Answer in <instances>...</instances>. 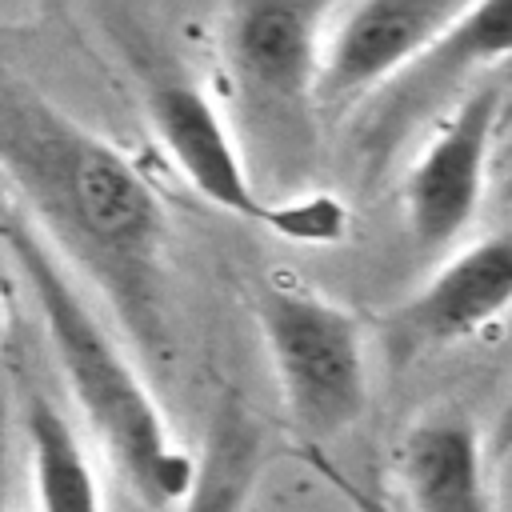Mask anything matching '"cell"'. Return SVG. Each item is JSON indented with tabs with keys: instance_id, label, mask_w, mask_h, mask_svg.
<instances>
[{
	"instance_id": "obj_1",
	"label": "cell",
	"mask_w": 512,
	"mask_h": 512,
	"mask_svg": "<svg viewBox=\"0 0 512 512\" xmlns=\"http://www.w3.org/2000/svg\"><path fill=\"white\" fill-rule=\"evenodd\" d=\"M0 168L8 200L72 276L96 288L140 360L168 368V216L136 160L36 84L4 76Z\"/></svg>"
},
{
	"instance_id": "obj_2",
	"label": "cell",
	"mask_w": 512,
	"mask_h": 512,
	"mask_svg": "<svg viewBox=\"0 0 512 512\" xmlns=\"http://www.w3.org/2000/svg\"><path fill=\"white\" fill-rule=\"evenodd\" d=\"M4 248L40 316V332L88 440L140 508H180L200 460L176 444L136 356H128L124 340L84 296V284L12 200H4Z\"/></svg>"
},
{
	"instance_id": "obj_3",
	"label": "cell",
	"mask_w": 512,
	"mask_h": 512,
	"mask_svg": "<svg viewBox=\"0 0 512 512\" xmlns=\"http://www.w3.org/2000/svg\"><path fill=\"white\" fill-rule=\"evenodd\" d=\"M96 16L108 24V36L116 40L124 68L140 88V104L156 144L200 200L296 244H336L344 236L348 212L340 200L332 196L268 200L260 192L220 104L184 68V60L164 48V40H152L140 28V20L124 8H100Z\"/></svg>"
},
{
	"instance_id": "obj_4",
	"label": "cell",
	"mask_w": 512,
	"mask_h": 512,
	"mask_svg": "<svg viewBox=\"0 0 512 512\" xmlns=\"http://www.w3.org/2000/svg\"><path fill=\"white\" fill-rule=\"evenodd\" d=\"M248 312L300 448L324 452L368 408V336L360 316L280 272L248 280Z\"/></svg>"
},
{
	"instance_id": "obj_5",
	"label": "cell",
	"mask_w": 512,
	"mask_h": 512,
	"mask_svg": "<svg viewBox=\"0 0 512 512\" xmlns=\"http://www.w3.org/2000/svg\"><path fill=\"white\" fill-rule=\"evenodd\" d=\"M512 60V0L464 4V12L444 28V36L412 60L360 120L352 140L360 176L380 180L392 160L412 144V136L432 132L484 76L508 68Z\"/></svg>"
},
{
	"instance_id": "obj_6",
	"label": "cell",
	"mask_w": 512,
	"mask_h": 512,
	"mask_svg": "<svg viewBox=\"0 0 512 512\" xmlns=\"http://www.w3.org/2000/svg\"><path fill=\"white\" fill-rule=\"evenodd\" d=\"M332 8L324 4H232L220 12V60L244 116L288 148L320 124V48Z\"/></svg>"
},
{
	"instance_id": "obj_7",
	"label": "cell",
	"mask_w": 512,
	"mask_h": 512,
	"mask_svg": "<svg viewBox=\"0 0 512 512\" xmlns=\"http://www.w3.org/2000/svg\"><path fill=\"white\" fill-rule=\"evenodd\" d=\"M508 100L512 76L500 68L484 76L412 156L404 176V224L420 252L448 248L476 220Z\"/></svg>"
},
{
	"instance_id": "obj_8",
	"label": "cell",
	"mask_w": 512,
	"mask_h": 512,
	"mask_svg": "<svg viewBox=\"0 0 512 512\" xmlns=\"http://www.w3.org/2000/svg\"><path fill=\"white\" fill-rule=\"evenodd\" d=\"M512 312V228L456 248L416 292L380 316V344L400 372L424 356L452 352Z\"/></svg>"
},
{
	"instance_id": "obj_9",
	"label": "cell",
	"mask_w": 512,
	"mask_h": 512,
	"mask_svg": "<svg viewBox=\"0 0 512 512\" xmlns=\"http://www.w3.org/2000/svg\"><path fill=\"white\" fill-rule=\"evenodd\" d=\"M460 12L464 4L440 0H368L336 8L320 48V112H344L356 100H376Z\"/></svg>"
},
{
	"instance_id": "obj_10",
	"label": "cell",
	"mask_w": 512,
	"mask_h": 512,
	"mask_svg": "<svg viewBox=\"0 0 512 512\" xmlns=\"http://www.w3.org/2000/svg\"><path fill=\"white\" fill-rule=\"evenodd\" d=\"M492 464L488 436L456 400L424 408L396 444V480L408 512H500Z\"/></svg>"
},
{
	"instance_id": "obj_11",
	"label": "cell",
	"mask_w": 512,
	"mask_h": 512,
	"mask_svg": "<svg viewBox=\"0 0 512 512\" xmlns=\"http://www.w3.org/2000/svg\"><path fill=\"white\" fill-rule=\"evenodd\" d=\"M20 392V424L28 436V464L40 512H104L100 480L92 472L84 436L60 412V404L12 360Z\"/></svg>"
},
{
	"instance_id": "obj_12",
	"label": "cell",
	"mask_w": 512,
	"mask_h": 512,
	"mask_svg": "<svg viewBox=\"0 0 512 512\" xmlns=\"http://www.w3.org/2000/svg\"><path fill=\"white\" fill-rule=\"evenodd\" d=\"M196 460L192 492L176 512H248L268 464V432L236 392L216 400Z\"/></svg>"
},
{
	"instance_id": "obj_13",
	"label": "cell",
	"mask_w": 512,
	"mask_h": 512,
	"mask_svg": "<svg viewBox=\"0 0 512 512\" xmlns=\"http://www.w3.org/2000/svg\"><path fill=\"white\" fill-rule=\"evenodd\" d=\"M300 456L308 460V468L328 484V488H336L348 504H352V512H396V508H388V504H380L372 492H364L360 484H352L344 472H340V464L328 456V452H320V448H300Z\"/></svg>"
},
{
	"instance_id": "obj_14",
	"label": "cell",
	"mask_w": 512,
	"mask_h": 512,
	"mask_svg": "<svg viewBox=\"0 0 512 512\" xmlns=\"http://www.w3.org/2000/svg\"><path fill=\"white\" fill-rule=\"evenodd\" d=\"M488 444H492V460H496V464L512 452V388H508V396H504V404H500V412H496V420H492Z\"/></svg>"
},
{
	"instance_id": "obj_15",
	"label": "cell",
	"mask_w": 512,
	"mask_h": 512,
	"mask_svg": "<svg viewBox=\"0 0 512 512\" xmlns=\"http://www.w3.org/2000/svg\"><path fill=\"white\" fill-rule=\"evenodd\" d=\"M504 200L512 204V176H508V184H504Z\"/></svg>"
}]
</instances>
